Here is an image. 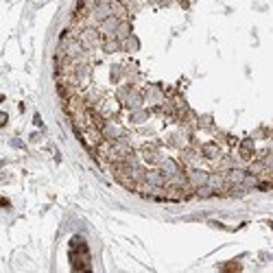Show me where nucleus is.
Wrapping results in <instances>:
<instances>
[{
  "instance_id": "1",
  "label": "nucleus",
  "mask_w": 273,
  "mask_h": 273,
  "mask_svg": "<svg viewBox=\"0 0 273 273\" xmlns=\"http://www.w3.org/2000/svg\"><path fill=\"white\" fill-rule=\"evenodd\" d=\"M79 42L83 44V48L85 51H94V48H98L103 44V35H101V31H98V26H90L87 24L85 29H81L79 33Z\"/></svg>"
},
{
  "instance_id": "2",
  "label": "nucleus",
  "mask_w": 273,
  "mask_h": 273,
  "mask_svg": "<svg viewBox=\"0 0 273 273\" xmlns=\"http://www.w3.org/2000/svg\"><path fill=\"white\" fill-rule=\"evenodd\" d=\"M138 153H140L142 162L151 164V166H160V162L164 160V155L160 151V144H142Z\"/></svg>"
},
{
  "instance_id": "3",
  "label": "nucleus",
  "mask_w": 273,
  "mask_h": 273,
  "mask_svg": "<svg viewBox=\"0 0 273 273\" xmlns=\"http://www.w3.org/2000/svg\"><path fill=\"white\" fill-rule=\"evenodd\" d=\"M144 98H146V103H149L151 107H155V105H162L164 101H166V94H164V87L162 85H157V83H149V85H144Z\"/></svg>"
},
{
  "instance_id": "4",
  "label": "nucleus",
  "mask_w": 273,
  "mask_h": 273,
  "mask_svg": "<svg viewBox=\"0 0 273 273\" xmlns=\"http://www.w3.org/2000/svg\"><path fill=\"white\" fill-rule=\"evenodd\" d=\"M199 153L201 157L207 162H216L218 157L223 155V146L218 144L216 140H210V142H204V144H199Z\"/></svg>"
},
{
  "instance_id": "5",
  "label": "nucleus",
  "mask_w": 273,
  "mask_h": 273,
  "mask_svg": "<svg viewBox=\"0 0 273 273\" xmlns=\"http://www.w3.org/2000/svg\"><path fill=\"white\" fill-rule=\"evenodd\" d=\"M256 155H258V151H256V140L251 138V136H247V138H243L238 142V157L243 162L249 164Z\"/></svg>"
},
{
  "instance_id": "6",
  "label": "nucleus",
  "mask_w": 273,
  "mask_h": 273,
  "mask_svg": "<svg viewBox=\"0 0 273 273\" xmlns=\"http://www.w3.org/2000/svg\"><path fill=\"white\" fill-rule=\"evenodd\" d=\"M101 131H103V138L109 140V142H114V140L123 138V136H127L125 127H123L120 123H116V118H109L107 123H105V127H103Z\"/></svg>"
},
{
  "instance_id": "7",
  "label": "nucleus",
  "mask_w": 273,
  "mask_h": 273,
  "mask_svg": "<svg viewBox=\"0 0 273 273\" xmlns=\"http://www.w3.org/2000/svg\"><path fill=\"white\" fill-rule=\"evenodd\" d=\"M118 24H120V18H116V15H109V18H105L101 24H96V26H98V31H101L103 37H116Z\"/></svg>"
},
{
  "instance_id": "8",
  "label": "nucleus",
  "mask_w": 273,
  "mask_h": 273,
  "mask_svg": "<svg viewBox=\"0 0 273 273\" xmlns=\"http://www.w3.org/2000/svg\"><path fill=\"white\" fill-rule=\"evenodd\" d=\"M144 103H146V98H144V92L136 87V90L129 94V98H127V101L123 103V107L127 109V112H134V109H140V107H144Z\"/></svg>"
},
{
  "instance_id": "9",
  "label": "nucleus",
  "mask_w": 273,
  "mask_h": 273,
  "mask_svg": "<svg viewBox=\"0 0 273 273\" xmlns=\"http://www.w3.org/2000/svg\"><path fill=\"white\" fill-rule=\"evenodd\" d=\"M186 173H188V184H193L195 188H197V186L207 184V177H210V173H207L205 168H195V166H190V168H186Z\"/></svg>"
},
{
  "instance_id": "10",
  "label": "nucleus",
  "mask_w": 273,
  "mask_h": 273,
  "mask_svg": "<svg viewBox=\"0 0 273 273\" xmlns=\"http://www.w3.org/2000/svg\"><path fill=\"white\" fill-rule=\"evenodd\" d=\"M146 184H151V186H166L168 182V177L162 173V168L160 166H153L146 171V179H144Z\"/></svg>"
},
{
  "instance_id": "11",
  "label": "nucleus",
  "mask_w": 273,
  "mask_h": 273,
  "mask_svg": "<svg viewBox=\"0 0 273 273\" xmlns=\"http://www.w3.org/2000/svg\"><path fill=\"white\" fill-rule=\"evenodd\" d=\"M160 168H162V173L166 175V177H171V175H175V173H179L182 168H186L182 162H177L175 157H164V160L160 162Z\"/></svg>"
},
{
  "instance_id": "12",
  "label": "nucleus",
  "mask_w": 273,
  "mask_h": 273,
  "mask_svg": "<svg viewBox=\"0 0 273 273\" xmlns=\"http://www.w3.org/2000/svg\"><path fill=\"white\" fill-rule=\"evenodd\" d=\"M151 109H146V107H140V109H134V112H129V123L131 125H136V127H140V125H144L146 120L151 118Z\"/></svg>"
},
{
  "instance_id": "13",
  "label": "nucleus",
  "mask_w": 273,
  "mask_h": 273,
  "mask_svg": "<svg viewBox=\"0 0 273 273\" xmlns=\"http://www.w3.org/2000/svg\"><path fill=\"white\" fill-rule=\"evenodd\" d=\"M109 15H114L112 13V4H103V2H98L94 9H92V13H90V18L96 22V24H101L105 18H109Z\"/></svg>"
},
{
  "instance_id": "14",
  "label": "nucleus",
  "mask_w": 273,
  "mask_h": 273,
  "mask_svg": "<svg viewBox=\"0 0 273 273\" xmlns=\"http://www.w3.org/2000/svg\"><path fill=\"white\" fill-rule=\"evenodd\" d=\"M101 51L105 53V55H116V53L123 51V42L116 40V37H103Z\"/></svg>"
},
{
  "instance_id": "15",
  "label": "nucleus",
  "mask_w": 273,
  "mask_h": 273,
  "mask_svg": "<svg viewBox=\"0 0 273 273\" xmlns=\"http://www.w3.org/2000/svg\"><path fill=\"white\" fill-rule=\"evenodd\" d=\"M245 175H247V168H243V166H234V168H229V171L225 173V179H227V184L236 186V184H243Z\"/></svg>"
},
{
  "instance_id": "16",
  "label": "nucleus",
  "mask_w": 273,
  "mask_h": 273,
  "mask_svg": "<svg viewBox=\"0 0 273 273\" xmlns=\"http://www.w3.org/2000/svg\"><path fill=\"white\" fill-rule=\"evenodd\" d=\"M234 166H238V164L229 153H223V155L216 160V171H221V173H227L229 168H234Z\"/></svg>"
},
{
  "instance_id": "17",
  "label": "nucleus",
  "mask_w": 273,
  "mask_h": 273,
  "mask_svg": "<svg viewBox=\"0 0 273 273\" xmlns=\"http://www.w3.org/2000/svg\"><path fill=\"white\" fill-rule=\"evenodd\" d=\"M136 90V83H131V81H127V83H123V85H118V90H116V101L123 105L125 101L129 98V94Z\"/></svg>"
},
{
  "instance_id": "18",
  "label": "nucleus",
  "mask_w": 273,
  "mask_h": 273,
  "mask_svg": "<svg viewBox=\"0 0 273 273\" xmlns=\"http://www.w3.org/2000/svg\"><path fill=\"white\" fill-rule=\"evenodd\" d=\"M134 33V24H131V20H120V24H118V31H116V40L120 42H125L127 37Z\"/></svg>"
},
{
  "instance_id": "19",
  "label": "nucleus",
  "mask_w": 273,
  "mask_h": 273,
  "mask_svg": "<svg viewBox=\"0 0 273 273\" xmlns=\"http://www.w3.org/2000/svg\"><path fill=\"white\" fill-rule=\"evenodd\" d=\"M123 79H125V64L109 66V81H112V83H120Z\"/></svg>"
},
{
  "instance_id": "20",
  "label": "nucleus",
  "mask_w": 273,
  "mask_h": 273,
  "mask_svg": "<svg viewBox=\"0 0 273 273\" xmlns=\"http://www.w3.org/2000/svg\"><path fill=\"white\" fill-rule=\"evenodd\" d=\"M123 51H125V53H129V55L138 53V51H140V37L131 33V35L127 37V40L123 42Z\"/></svg>"
},
{
  "instance_id": "21",
  "label": "nucleus",
  "mask_w": 273,
  "mask_h": 273,
  "mask_svg": "<svg viewBox=\"0 0 273 273\" xmlns=\"http://www.w3.org/2000/svg\"><path fill=\"white\" fill-rule=\"evenodd\" d=\"M197 129H201V131L214 129V118H212V114H201V116H197Z\"/></svg>"
},
{
  "instance_id": "22",
  "label": "nucleus",
  "mask_w": 273,
  "mask_h": 273,
  "mask_svg": "<svg viewBox=\"0 0 273 273\" xmlns=\"http://www.w3.org/2000/svg\"><path fill=\"white\" fill-rule=\"evenodd\" d=\"M195 197L197 199H212V197H218V195L210 184H204V186H197L195 188Z\"/></svg>"
},
{
  "instance_id": "23",
  "label": "nucleus",
  "mask_w": 273,
  "mask_h": 273,
  "mask_svg": "<svg viewBox=\"0 0 273 273\" xmlns=\"http://www.w3.org/2000/svg\"><path fill=\"white\" fill-rule=\"evenodd\" d=\"M146 171H149V168H146L142 162H138L134 168H131V179H134L136 184H142L146 179Z\"/></svg>"
},
{
  "instance_id": "24",
  "label": "nucleus",
  "mask_w": 273,
  "mask_h": 273,
  "mask_svg": "<svg viewBox=\"0 0 273 273\" xmlns=\"http://www.w3.org/2000/svg\"><path fill=\"white\" fill-rule=\"evenodd\" d=\"M271 136H273V134H271L269 129L260 127V129H256L254 134H251V138H254V140H260V138H265V140H267V138H271Z\"/></svg>"
},
{
  "instance_id": "25",
  "label": "nucleus",
  "mask_w": 273,
  "mask_h": 273,
  "mask_svg": "<svg viewBox=\"0 0 273 273\" xmlns=\"http://www.w3.org/2000/svg\"><path fill=\"white\" fill-rule=\"evenodd\" d=\"M223 271H240V265L238 262H225V265H221Z\"/></svg>"
},
{
  "instance_id": "26",
  "label": "nucleus",
  "mask_w": 273,
  "mask_h": 273,
  "mask_svg": "<svg viewBox=\"0 0 273 273\" xmlns=\"http://www.w3.org/2000/svg\"><path fill=\"white\" fill-rule=\"evenodd\" d=\"M33 123H35L37 127H42V118H40V114H35V116H33Z\"/></svg>"
},
{
  "instance_id": "27",
  "label": "nucleus",
  "mask_w": 273,
  "mask_h": 273,
  "mask_svg": "<svg viewBox=\"0 0 273 273\" xmlns=\"http://www.w3.org/2000/svg\"><path fill=\"white\" fill-rule=\"evenodd\" d=\"M7 123H9V116H7V114H2V120H0V125H2V127H7Z\"/></svg>"
},
{
  "instance_id": "28",
  "label": "nucleus",
  "mask_w": 273,
  "mask_h": 273,
  "mask_svg": "<svg viewBox=\"0 0 273 273\" xmlns=\"http://www.w3.org/2000/svg\"><path fill=\"white\" fill-rule=\"evenodd\" d=\"M40 138H42L40 134H31V142H40Z\"/></svg>"
},
{
  "instance_id": "29",
  "label": "nucleus",
  "mask_w": 273,
  "mask_h": 273,
  "mask_svg": "<svg viewBox=\"0 0 273 273\" xmlns=\"http://www.w3.org/2000/svg\"><path fill=\"white\" fill-rule=\"evenodd\" d=\"M98 2H103V4H114L116 0H98Z\"/></svg>"
},
{
  "instance_id": "30",
  "label": "nucleus",
  "mask_w": 273,
  "mask_h": 273,
  "mask_svg": "<svg viewBox=\"0 0 273 273\" xmlns=\"http://www.w3.org/2000/svg\"><path fill=\"white\" fill-rule=\"evenodd\" d=\"M269 225H271V229H273V221H269Z\"/></svg>"
}]
</instances>
